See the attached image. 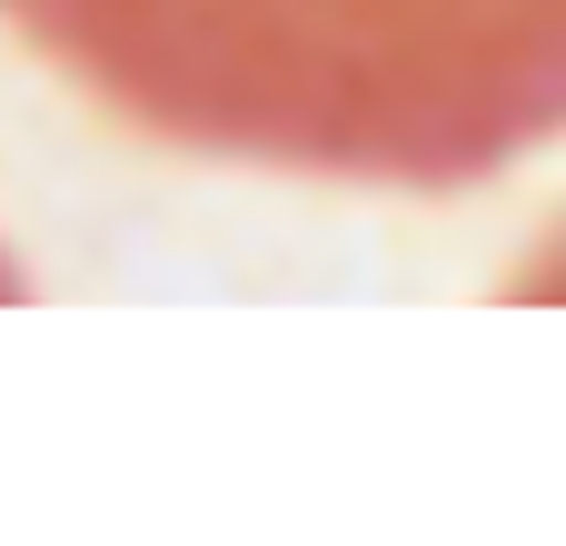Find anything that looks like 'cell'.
I'll return each instance as SVG.
<instances>
[{"label": "cell", "instance_id": "obj_1", "mask_svg": "<svg viewBox=\"0 0 566 546\" xmlns=\"http://www.w3.org/2000/svg\"><path fill=\"white\" fill-rule=\"evenodd\" d=\"M119 119L368 189H468L566 129V0H0Z\"/></svg>", "mask_w": 566, "mask_h": 546}]
</instances>
